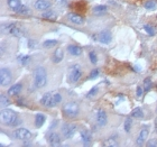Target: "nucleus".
<instances>
[{"mask_svg": "<svg viewBox=\"0 0 157 147\" xmlns=\"http://www.w3.org/2000/svg\"><path fill=\"white\" fill-rule=\"evenodd\" d=\"M48 141L53 146H57V145H61V137L56 133H51L48 135Z\"/></svg>", "mask_w": 157, "mask_h": 147, "instance_id": "nucleus-17", "label": "nucleus"}, {"mask_svg": "<svg viewBox=\"0 0 157 147\" xmlns=\"http://www.w3.org/2000/svg\"><path fill=\"white\" fill-rule=\"evenodd\" d=\"M98 75H99V70L94 69V70H93V71L91 72V74H90V79H91V80H94V79L97 78Z\"/></svg>", "mask_w": 157, "mask_h": 147, "instance_id": "nucleus-36", "label": "nucleus"}, {"mask_svg": "<svg viewBox=\"0 0 157 147\" xmlns=\"http://www.w3.org/2000/svg\"><path fill=\"white\" fill-rule=\"evenodd\" d=\"M93 11L94 13H99V14H102L107 11V6H103V5H99V6H95L93 8Z\"/></svg>", "mask_w": 157, "mask_h": 147, "instance_id": "nucleus-29", "label": "nucleus"}, {"mask_svg": "<svg viewBox=\"0 0 157 147\" xmlns=\"http://www.w3.org/2000/svg\"><path fill=\"white\" fill-rule=\"evenodd\" d=\"M105 146H117L118 143H117V139L115 137H110L108 141L105 143Z\"/></svg>", "mask_w": 157, "mask_h": 147, "instance_id": "nucleus-30", "label": "nucleus"}, {"mask_svg": "<svg viewBox=\"0 0 157 147\" xmlns=\"http://www.w3.org/2000/svg\"><path fill=\"white\" fill-rule=\"evenodd\" d=\"M144 88L143 87H137V95L138 97H141L143 95V93H144Z\"/></svg>", "mask_w": 157, "mask_h": 147, "instance_id": "nucleus-37", "label": "nucleus"}, {"mask_svg": "<svg viewBox=\"0 0 157 147\" xmlns=\"http://www.w3.org/2000/svg\"><path fill=\"white\" fill-rule=\"evenodd\" d=\"M147 146L151 147V146H157V141L156 139H151L147 143Z\"/></svg>", "mask_w": 157, "mask_h": 147, "instance_id": "nucleus-38", "label": "nucleus"}, {"mask_svg": "<svg viewBox=\"0 0 157 147\" xmlns=\"http://www.w3.org/2000/svg\"><path fill=\"white\" fill-rule=\"evenodd\" d=\"M97 121H98L99 126H105L108 122V117L105 110H99L97 114Z\"/></svg>", "mask_w": 157, "mask_h": 147, "instance_id": "nucleus-13", "label": "nucleus"}, {"mask_svg": "<svg viewBox=\"0 0 157 147\" xmlns=\"http://www.w3.org/2000/svg\"><path fill=\"white\" fill-rule=\"evenodd\" d=\"M46 117L43 114H36L35 116V125H36L37 128H40L43 125L45 124Z\"/></svg>", "mask_w": 157, "mask_h": 147, "instance_id": "nucleus-21", "label": "nucleus"}, {"mask_svg": "<svg viewBox=\"0 0 157 147\" xmlns=\"http://www.w3.org/2000/svg\"><path fill=\"white\" fill-rule=\"evenodd\" d=\"M148 136V130L147 128H143L140 130V133H139V136H138L137 138V145H143L145 143V141H146V138H147Z\"/></svg>", "mask_w": 157, "mask_h": 147, "instance_id": "nucleus-18", "label": "nucleus"}, {"mask_svg": "<svg viewBox=\"0 0 157 147\" xmlns=\"http://www.w3.org/2000/svg\"><path fill=\"white\" fill-rule=\"evenodd\" d=\"M1 118H2L3 124L7 126H16V125L21 124L17 114L11 109H3L1 111Z\"/></svg>", "mask_w": 157, "mask_h": 147, "instance_id": "nucleus-1", "label": "nucleus"}, {"mask_svg": "<svg viewBox=\"0 0 157 147\" xmlns=\"http://www.w3.org/2000/svg\"><path fill=\"white\" fill-rule=\"evenodd\" d=\"M72 8L78 14H84L86 11V3L85 1H76L72 3Z\"/></svg>", "mask_w": 157, "mask_h": 147, "instance_id": "nucleus-12", "label": "nucleus"}, {"mask_svg": "<svg viewBox=\"0 0 157 147\" xmlns=\"http://www.w3.org/2000/svg\"><path fill=\"white\" fill-rule=\"evenodd\" d=\"M131 125H132L131 118H127V119L124 120V131H126V133H129V131H130Z\"/></svg>", "mask_w": 157, "mask_h": 147, "instance_id": "nucleus-27", "label": "nucleus"}, {"mask_svg": "<svg viewBox=\"0 0 157 147\" xmlns=\"http://www.w3.org/2000/svg\"><path fill=\"white\" fill-rule=\"evenodd\" d=\"M47 83V73H46L45 68L43 66H37L34 71V84L38 89L45 87Z\"/></svg>", "mask_w": 157, "mask_h": 147, "instance_id": "nucleus-2", "label": "nucleus"}, {"mask_svg": "<svg viewBox=\"0 0 157 147\" xmlns=\"http://www.w3.org/2000/svg\"><path fill=\"white\" fill-rule=\"evenodd\" d=\"M70 21H72L75 25H83L84 24V18L80 14H70L69 15Z\"/></svg>", "mask_w": 157, "mask_h": 147, "instance_id": "nucleus-15", "label": "nucleus"}, {"mask_svg": "<svg viewBox=\"0 0 157 147\" xmlns=\"http://www.w3.org/2000/svg\"><path fill=\"white\" fill-rule=\"evenodd\" d=\"M76 131V126L73 124H65L63 125L62 127V134L63 136L66 138V139H70V138H72L74 136Z\"/></svg>", "mask_w": 157, "mask_h": 147, "instance_id": "nucleus-9", "label": "nucleus"}, {"mask_svg": "<svg viewBox=\"0 0 157 147\" xmlns=\"http://www.w3.org/2000/svg\"><path fill=\"white\" fill-rule=\"evenodd\" d=\"M144 6H145V8L148 10H155L157 8V2L154 1V0H148V1L145 2Z\"/></svg>", "mask_w": 157, "mask_h": 147, "instance_id": "nucleus-23", "label": "nucleus"}, {"mask_svg": "<svg viewBox=\"0 0 157 147\" xmlns=\"http://www.w3.org/2000/svg\"><path fill=\"white\" fill-rule=\"evenodd\" d=\"M57 41L56 39H48V41H45V42L43 43V46L45 47V48H52L54 46L57 44Z\"/></svg>", "mask_w": 157, "mask_h": 147, "instance_id": "nucleus-25", "label": "nucleus"}, {"mask_svg": "<svg viewBox=\"0 0 157 147\" xmlns=\"http://www.w3.org/2000/svg\"><path fill=\"white\" fill-rule=\"evenodd\" d=\"M10 105V100L7 98L6 95H1V106L2 107H7V106Z\"/></svg>", "mask_w": 157, "mask_h": 147, "instance_id": "nucleus-34", "label": "nucleus"}, {"mask_svg": "<svg viewBox=\"0 0 157 147\" xmlns=\"http://www.w3.org/2000/svg\"><path fill=\"white\" fill-rule=\"evenodd\" d=\"M131 117L132 118H143L144 117V112L140 108H135L131 111Z\"/></svg>", "mask_w": 157, "mask_h": 147, "instance_id": "nucleus-24", "label": "nucleus"}, {"mask_svg": "<svg viewBox=\"0 0 157 147\" xmlns=\"http://www.w3.org/2000/svg\"><path fill=\"white\" fill-rule=\"evenodd\" d=\"M80 135H81V139H82V141L84 143L85 145H88L90 141H92V135H91V133L89 130H81V133H80Z\"/></svg>", "mask_w": 157, "mask_h": 147, "instance_id": "nucleus-19", "label": "nucleus"}, {"mask_svg": "<svg viewBox=\"0 0 157 147\" xmlns=\"http://www.w3.org/2000/svg\"><path fill=\"white\" fill-rule=\"evenodd\" d=\"M67 51L70 52V54H72L74 56H78L82 54V48L78 45H69L67 46Z\"/></svg>", "mask_w": 157, "mask_h": 147, "instance_id": "nucleus-20", "label": "nucleus"}, {"mask_svg": "<svg viewBox=\"0 0 157 147\" xmlns=\"http://www.w3.org/2000/svg\"><path fill=\"white\" fill-rule=\"evenodd\" d=\"M43 17H44L45 19H48V20H55L56 19V15L54 13H45V14H43Z\"/></svg>", "mask_w": 157, "mask_h": 147, "instance_id": "nucleus-33", "label": "nucleus"}, {"mask_svg": "<svg viewBox=\"0 0 157 147\" xmlns=\"http://www.w3.org/2000/svg\"><path fill=\"white\" fill-rule=\"evenodd\" d=\"M99 91V88L98 87H93V88L90 90V91L88 92V95H86V97L88 98H92V97H94V95H97V93H98Z\"/></svg>", "mask_w": 157, "mask_h": 147, "instance_id": "nucleus-31", "label": "nucleus"}, {"mask_svg": "<svg viewBox=\"0 0 157 147\" xmlns=\"http://www.w3.org/2000/svg\"><path fill=\"white\" fill-rule=\"evenodd\" d=\"M1 29H2V33L7 34V35H11V36H17V37L21 36V29L18 26V24L16 23L3 24Z\"/></svg>", "mask_w": 157, "mask_h": 147, "instance_id": "nucleus-5", "label": "nucleus"}, {"mask_svg": "<svg viewBox=\"0 0 157 147\" xmlns=\"http://www.w3.org/2000/svg\"><path fill=\"white\" fill-rule=\"evenodd\" d=\"M63 114L67 118H75L80 114V107L76 102H67L63 107Z\"/></svg>", "mask_w": 157, "mask_h": 147, "instance_id": "nucleus-4", "label": "nucleus"}, {"mask_svg": "<svg viewBox=\"0 0 157 147\" xmlns=\"http://www.w3.org/2000/svg\"><path fill=\"white\" fill-rule=\"evenodd\" d=\"M98 38L101 43L108 44V43H110L112 41V35H111V33H110V32H108V30H105V32L100 33V35H99Z\"/></svg>", "mask_w": 157, "mask_h": 147, "instance_id": "nucleus-16", "label": "nucleus"}, {"mask_svg": "<svg viewBox=\"0 0 157 147\" xmlns=\"http://www.w3.org/2000/svg\"><path fill=\"white\" fill-rule=\"evenodd\" d=\"M15 136H16V138H18V139H20V141H28V139H30L32 138V133H30L28 129H26V128H18V129H16V131H15Z\"/></svg>", "mask_w": 157, "mask_h": 147, "instance_id": "nucleus-10", "label": "nucleus"}, {"mask_svg": "<svg viewBox=\"0 0 157 147\" xmlns=\"http://www.w3.org/2000/svg\"><path fill=\"white\" fill-rule=\"evenodd\" d=\"M89 57L91 60L92 64H97V62H98V56H97V54L93 51H91V52L89 53Z\"/></svg>", "mask_w": 157, "mask_h": 147, "instance_id": "nucleus-32", "label": "nucleus"}, {"mask_svg": "<svg viewBox=\"0 0 157 147\" xmlns=\"http://www.w3.org/2000/svg\"><path fill=\"white\" fill-rule=\"evenodd\" d=\"M51 6H52V5H51V2H49L48 0H36V1L34 2L35 9L42 10V11H45V10L49 9Z\"/></svg>", "mask_w": 157, "mask_h": 147, "instance_id": "nucleus-11", "label": "nucleus"}, {"mask_svg": "<svg viewBox=\"0 0 157 147\" xmlns=\"http://www.w3.org/2000/svg\"><path fill=\"white\" fill-rule=\"evenodd\" d=\"M13 81V74L9 69L2 68L0 71V84L1 87H8Z\"/></svg>", "mask_w": 157, "mask_h": 147, "instance_id": "nucleus-7", "label": "nucleus"}, {"mask_svg": "<svg viewBox=\"0 0 157 147\" xmlns=\"http://www.w3.org/2000/svg\"><path fill=\"white\" fill-rule=\"evenodd\" d=\"M151 79L146 78V79H145V81H144V90H145V92H148L149 90H151Z\"/></svg>", "mask_w": 157, "mask_h": 147, "instance_id": "nucleus-28", "label": "nucleus"}, {"mask_svg": "<svg viewBox=\"0 0 157 147\" xmlns=\"http://www.w3.org/2000/svg\"><path fill=\"white\" fill-rule=\"evenodd\" d=\"M82 76V69L78 64H73L69 70V74H67V78H69L70 83H76V82L81 79Z\"/></svg>", "mask_w": 157, "mask_h": 147, "instance_id": "nucleus-6", "label": "nucleus"}, {"mask_svg": "<svg viewBox=\"0 0 157 147\" xmlns=\"http://www.w3.org/2000/svg\"><path fill=\"white\" fill-rule=\"evenodd\" d=\"M62 101V95L59 93H45L43 95L42 99H40V103L43 106H45L47 108H52V107H55Z\"/></svg>", "mask_w": 157, "mask_h": 147, "instance_id": "nucleus-3", "label": "nucleus"}, {"mask_svg": "<svg viewBox=\"0 0 157 147\" xmlns=\"http://www.w3.org/2000/svg\"><path fill=\"white\" fill-rule=\"evenodd\" d=\"M8 7L11 10H13V11H16L18 14L28 13V8L26 6L21 5L20 0H8Z\"/></svg>", "mask_w": 157, "mask_h": 147, "instance_id": "nucleus-8", "label": "nucleus"}, {"mask_svg": "<svg viewBox=\"0 0 157 147\" xmlns=\"http://www.w3.org/2000/svg\"><path fill=\"white\" fill-rule=\"evenodd\" d=\"M144 29L147 32L148 35H151V36H153V35H155V29L151 26H149V25H145Z\"/></svg>", "mask_w": 157, "mask_h": 147, "instance_id": "nucleus-35", "label": "nucleus"}, {"mask_svg": "<svg viewBox=\"0 0 157 147\" xmlns=\"http://www.w3.org/2000/svg\"><path fill=\"white\" fill-rule=\"evenodd\" d=\"M21 89H23V84L21 83H16V84H13V87H10L8 89V95H10V97H16V95H18L20 93Z\"/></svg>", "mask_w": 157, "mask_h": 147, "instance_id": "nucleus-14", "label": "nucleus"}, {"mask_svg": "<svg viewBox=\"0 0 157 147\" xmlns=\"http://www.w3.org/2000/svg\"><path fill=\"white\" fill-rule=\"evenodd\" d=\"M29 61H30V56L29 55H21V56H19V62H20V64H21V65L26 66L27 64L29 63Z\"/></svg>", "mask_w": 157, "mask_h": 147, "instance_id": "nucleus-26", "label": "nucleus"}, {"mask_svg": "<svg viewBox=\"0 0 157 147\" xmlns=\"http://www.w3.org/2000/svg\"><path fill=\"white\" fill-rule=\"evenodd\" d=\"M63 57H64V52H63V49L57 48L55 52H54V55H53V61H54L55 63H59L63 60Z\"/></svg>", "mask_w": 157, "mask_h": 147, "instance_id": "nucleus-22", "label": "nucleus"}]
</instances>
